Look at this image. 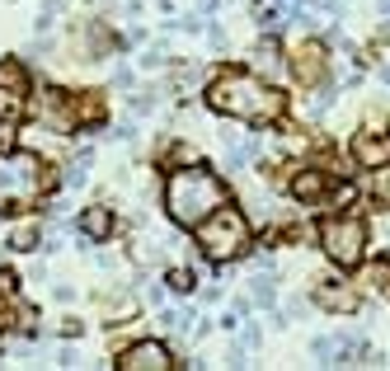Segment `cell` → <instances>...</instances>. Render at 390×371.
I'll return each instance as SVG.
<instances>
[{
    "label": "cell",
    "instance_id": "cell-1",
    "mask_svg": "<svg viewBox=\"0 0 390 371\" xmlns=\"http://www.w3.org/2000/svg\"><path fill=\"white\" fill-rule=\"evenodd\" d=\"M202 99H207L212 113L235 118V123H249V127H273L287 113L282 90H273L268 80L249 76V71H221L216 80H207Z\"/></svg>",
    "mask_w": 390,
    "mask_h": 371
},
{
    "label": "cell",
    "instance_id": "cell-2",
    "mask_svg": "<svg viewBox=\"0 0 390 371\" xmlns=\"http://www.w3.org/2000/svg\"><path fill=\"white\" fill-rule=\"evenodd\" d=\"M221 203H226V183H221V174H212L207 165L169 169V179H165V212H169L174 225L193 230L202 216L216 212Z\"/></svg>",
    "mask_w": 390,
    "mask_h": 371
},
{
    "label": "cell",
    "instance_id": "cell-3",
    "mask_svg": "<svg viewBox=\"0 0 390 371\" xmlns=\"http://www.w3.org/2000/svg\"><path fill=\"white\" fill-rule=\"evenodd\" d=\"M52 188V174L34 151H0V216H19Z\"/></svg>",
    "mask_w": 390,
    "mask_h": 371
},
{
    "label": "cell",
    "instance_id": "cell-4",
    "mask_svg": "<svg viewBox=\"0 0 390 371\" xmlns=\"http://www.w3.org/2000/svg\"><path fill=\"white\" fill-rule=\"evenodd\" d=\"M193 235H198V249L207 254L212 263H235L254 245V230H249V216L240 207L221 203L216 212H207L198 225H193Z\"/></svg>",
    "mask_w": 390,
    "mask_h": 371
},
{
    "label": "cell",
    "instance_id": "cell-5",
    "mask_svg": "<svg viewBox=\"0 0 390 371\" xmlns=\"http://www.w3.org/2000/svg\"><path fill=\"white\" fill-rule=\"evenodd\" d=\"M34 118L47 127V132L71 136V132H80V127H94V123H99V118H104V103H99V94H71V90L47 85V90L38 94V103H34Z\"/></svg>",
    "mask_w": 390,
    "mask_h": 371
},
{
    "label": "cell",
    "instance_id": "cell-6",
    "mask_svg": "<svg viewBox=\"0 0 390 371\" xmlns=\"http://www.w3.org/2000/svg\"><path fill=\"white\" fill-rule=\"evenodd\" d=\"M320 249L334 268H357L367 254V216H329L320 221Z\"/></svg>",
    "mask_w": 390,
    "mask_h": 371
},
{
    "label": "cell",
    "instance_id": "cell-7",
    "mask_svg": "<svg viewBox=\"0 0 390 371\" xmlns=\"http://www.w3.org/2000/svg\"><path fill=\"white\" fill-rule=\"evenodd\" d=\"M29 99H34V80H29V71H24L19 61H0V123L24 118Z\"/></svg>",
    "mask_w": 390,
    "mask_h": 371
},
{
    "label": "cell",
    "instance_id": "cell-8",
    "mask_svg": "<svg viewBox=\"0 0 390 371\" xmlns=\"http://www.w3.org/2000/svg\"><path fill=\"white\" fill-rule=\"evenodd\" d=\"M169 367H174V352L156 338H141V343L118 352V371H169Z\"/></svg>",
    "mask_w": 390,
    "mask_h": 371
},
{
    "label": "cell",
    "instance_id": "cell-9",
    "mask_svg": "<svg viewBox=\"0 0 390 371\" xmlns=\"http://www.w3.org/2000/svg\"><path fill=\"white\" fill-rule=\"evenodd\" d=\"M291 198H296V203H324V198H334V174L301 169V174L291 179Z\"/></svg>",
    "mask_w": 390,
    "mask_h": 371
},
{
    "label": "cell",
    "instance_id": "cell-10",
    "mask_svg": "<svg viewBox=\"0 0 390 371\" xmlns=\"http://www.w3.org/2000/svg\"><path fill=\"white\" fill-rule=\"evenodd\" d=\"M353 160H357V165H367V169L390 165V132H362L353 141Z\"/></svg>",
    "mask_w": 390,
    "mask_h": 371
},
{
    "label": "cell",
    "instance_id": "cell-11",
    "mask_svg": "<svg viewBox=\"0 0 390 371\" xmlns=\"http://www.w3.org/2000/svg\"><path fill=\"white\" fill-rule=\"evenodd\" d=\"M38 310L34 305H24L19 292H5L0 296V329H24V334H38Z\"/></svg>",
    "mask_w": 390,
    "mask_h": 371
},
{
    "label": "cell",
    "instance_id": "cell-12",
    "mask_svg": "<svg viewBox=\"0 0 390 371\" xmlns=\"http://www.w3.org/2000/svg\"><path fill=\"white\" fill-rule=\"evenodd\" d=\"M291 71H296L301 85H320L324 80V47L320 43H301L296 56H291Z\"/></svg>",
    "mask_w": 390,
    "mask_h": 371
},
{
    "label": "cell",
    "instance_id": "cell-13",
    "mask_svg": "<svg viewBox=\"0 0 390 371\" xmlns=\"http://www.w3.org/2000/svg\"><path fill=\"white\" fill-rule=\"evenodd\" d=\"M315 301H320L324 310H344V315H353L357 305H362V296L348 292L344 282H324V287H315Z\"/></svg>",
    "mask_w": 390,
    "mask_h": 371
},
{
    "label": "cell",
    "instance_id": "cell-14",
    "mask_svg": "<svg viewBox=\"0 0 390 371\" xmlns=\"http://www.w3.org/2000/svg\"><path fill=\"white\" fill-rule=\"evenodd\" d=\"M367 249L376 254L381 263H390V207L367 216Z\"/></svg>",
    "mask_w": 390,
    "mask_h": 371
},
{
    "label": "cell",
    "instance_id": "cell-15",
    "mask_svg": "<svg viewBox=\"0 0 390 371\" xmlns=\"http://www.w3.org/2000/svg\"><path fill=\"white\" fill-rule=\"evenodd\" d=\"M80 235L85 240H109L113 235V212L109 207H85V212H80Z\"/></svg>",
    "mask_w": 390,
    "mask_h": 371
},
{
    "label": "cell",
    "instance_id": "cell-16",
    "mask_svg": "<svg viewBox=\"0 0 390 371\" xmlns=\"http://www.w3.org/2000/svg\"><path fill=\"white\" fill-rule=\"evenodd\" d=\"M38 245H43V230H38L34 221H24L19 230H14V235H10V249H14V254H34Z\"/></svg>",
    "mask_w": 390,
    "mask_h": 371
},
{
    "label": "cell",
    "instance_id": "cell-17",
    "mask_svg": "<svg viewBox=\"0 0 390 371\" xmlns=\"http://www.w3.org/2000/svg\"><path fill=\"white\" fill-rule=\"evenodd\" d=\"M371 198H376L381 207H390V165H381V169H371Z\"/></svg>",
    "mask_w": 390,
    "mask_h": 371
},
{
    "label": "cell",
    "instance_id": "cell-18",
    "mask_svg": "<svg viewBox=\"0 0 390 371\" xmlns=\"http://www.w3.org/2000/svg\"><path fill=\"white\" fill-rule=\"evenodd\" d=\"M165 282H169V292H174V296H189L198 278H193V268H169V273H165Z\"/></svg>",
    "mask_w": 390,
    "mask_h": 371
},
{
    "label": "cell",
    "instance_id": "cell-19",
    "mask_svg": "<svg viewBox=\"0 0 390 371\" xmlns=\"http://www.w3.org/2000/svg\"><path fill=\"white\" fill-rule=\"evenodd\" d=\"M184 160H193V151H189V146H165V151H160V160H156V165L169 174V169H179Z\"/></svg>",
    "mask_w": 390,
    "mask_h": 371
},
{
    "label": "cell",
    "instance_id": "cell-20",
    "mask_svg": "<svg viewBox=\"0 0 390 371\" xmlns=\"http://www.w3.org/2000/svg\"><path fill=\"white\" fill-rule=\"evenodd\" d=\"M254 305H273V282H259L254 278Z\"/></svg>",
    "mask_w": 390,
    "mask_h": 371
},
{
    "label": "cell",
    "instance_id": "cell-21",
    "mask_svg": "<svg viewBox=\"0 0 390 371\" xmlns=\"http://www.w3.org/2000/svg\"><path fill=\"white\" fill-rule=\"evenodd\" d=\"M61 334H66V338H80V334H85V325H80V320H66V325H61Z\"/></svg>",
    "mask_w": 390,
    "mask_h": 371
}]
</instances>
